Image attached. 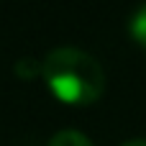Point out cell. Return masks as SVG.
Here are the masks:
<instances>
[{
    "label": "cell",
    "mask_w": 146,
    "mask_h": 146,
    "mask_svg": "<svg viewBox=\"0 0 146 146\" xmlns=\"http://www.w3.org/2000/svg\"><path fill=\"white\" fill-rule=\"evenodd\" d=\"M44 80L49 90L67 105H90L103 95L105 72L95 56L82 49L62 46L44 56Z\"/></svg>",
    "instance_id": "1"
},
{
    "label": "cell",
    "mask_w": 146,
    "mask_h": 146,
    "mask_svg": "<svg viewBox=\"0 0 146 146\" xmlns=\"http://www.w3.org/2000/svg\"><path fill=\"white\" fill-rule=\"evenodd\" d=\"M49 146H92V141L80 131H59L51 136Z\"/></svg>",
    "instance_id": "2"
},
{
    "label": "cell",
    "mask_w": 146,
    "mask_h": 146,
    "mask_svg": "<svg viewBox=\"0 0 146 146\" xmlns=\"http://www.w3.org/2000/svg\"><path fill=\"white\" fill-rule=\"evenodd\" d=\"M131 36L146 49V3L131 15Z\"/></svg>",
    "instance_id": "3"
},
{
    "label": "cell",
    "mask_w": 146,
    "mask_h": 146,
    "mask_svg": "<svg viewBox=\"0 0 146 146\" xmlns=\"http://www.w3.org/2000/svg\"><path fill=\"white\" fill-rule=\"evenodd\" d=\"M15 74L21 77V80H33L38 72H44V64H38L36 59H31V56H23V59H18L15 62Z\"/></svg>",
    "instance_id": "4"
},
{
    "label": "cell",
    "mask_w": 146,
    "mask_h": 146,
    "mask_svg": "<svg viewBox=\"0 0 146 146\" xmlns=\"http://www.w3.org/2000/svg\"><path fill=\"white\" fill-rule=\"evenodd\" d=\"M121 146H146V139H128V141H123Z\"/></svg>",
    "instance_id": "5"
}]
</instances>
